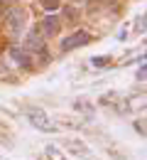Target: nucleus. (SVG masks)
Wrapping results in <instances>:
<instances>
[{
    "mask_svg": "<svg viewBox=\"0 0 147 160\" xmlns=\"http://www.w3.org/2000/svg\"><path fill=\"white\" fill-rule=\"evenodd\" d=\"M105 62H108V57H93V59H91V64H93V67H103Z\"/></svg>",
    "mask_w": 147,
    "mask_h": 160,
    "instance_id": "nucleus-10",
    "label": "nucleus"
},
{
    "mask_svg": "<svg viewBox=\"0 0 147 160\" xmlns=\"http://www.w3.org/2000/svg\"><path fill=\"white\" fill-rule=\"evenodd\" d=\"M91 42V35L86 32V30H79V32H74L71 37H66L62 42V52H71V49H76V47H84Z\"/></svg>",
    "mask_w": 147,
    "mask_h": 160,
    "instance_id": "nucleus-3",
    "label": "nucleus"
},
{
    "mask_svg": "<svg viewBox=\"0 0 147 160\" xmlns=\"http://www.w3.org/2000/svg\"><path fill=\"white\" fill-rule=\"evenodd\" d=\"M39 32H42V37H54V35H59V20L57 18H52V15H47L42 22H39V27H37Z\"/></svg>",
    "mask_w": 147,
    "mask_h": 160,
    "instance_id": "nucleus-6",
    "label": "nucleus"
},
{
    "mask_svg": "<svg viewBox=\"0 0 147 160\" xmlns=\"http://www.w3.org/2000/svg\"><path fill=\"white\" fill-rule=\"evenodd\" d=\"M39 5H42L44 10H49V12H54V10H59V5H62V0H39Z\"/></svg>",
    "mask_w": 147,
    "mask_h": 160,
    "instance_id": "nucleus-7",
    "label": "nucleus"
},
{
    "mask_svg": "<svg viewBox=\"0 0 147 160\" xmlns=\"http://www.w3.org/2000/svg\"><path fill=\"white\" fill-rule=\"evenodd\" d=\"M10 57H12V62H15L17 67H22V69H30V67H32L30 52H27L25 47H20V44H12V47H10Z\"/></svg>",
    "mask_w": 147,
    "mask_h": 160,
    "instance_id": "nucleus-4",
    "label": "nucleus"
},
{
    "mask_svg": "<svg viewBox=\"0 0 147 160\" xmlns=\"http://www.w3.org/2000/svg\"><path fill=\"white\" fill-rule=\"evenodd\" d=\"M64 18H66V20H69L71 25H74V18H76V12H74L71 8H64Z\"/></svg>",
    "mask_w": 147,
    "mask_h": 160,
    "instance_id": "nucleus-9",
    "label": "nucleus"
},
{
    "mask_svg": "<svg viewBox=\"0 0 147 160\" xmlns=\"http://www.w3.org/2000/svg\"><path fill=\"white\" fill-rule=\"evenodd\" d=\"M27 118H30V123H32L34 128H39V131H47V133L57 131V126H54V123H49L47 113L39 111V108H27Z\"/></svg>",
    "mask_w": 147,
    "mask_h": 160,
    "instance_id": "nucleus-2",
    "label": "nucleus"
},
{
    "mask_svg": "<svg viewBox=\"0 0 147 160\" xmlns=\"http://www.w3.org/2000/svg\"><path fill=\"white\" fill-rule=\"evenodd\" d=\"M25 49H27V52H42V49H44V37H42V32H39L37 27L27 32V40H25Z\"/></svg>",
    "mask_w": 147,
    "mask_h": 160,
    "instance_id": "nucleus-5",
    "label": "nucleus"
},
{
    "mask_svg": "<svg viewBox=\"0 0 147 160\" xmlns=\"http://www.w3.org/2000/svg\"><path fill=\"white\" fill-rule=\"evenodd\" d=\"M2 20L7 25L10 32H20L25 27V10L20 5H10V8H2Z\"/></svg>",
    "mask_w": 147,
    "mask_h": 160,
    "instance_id": "nucleus-1",
    "label": "nucleus"
},
{
    "mask_svg": "<svg viewBox=\"0 0 147 160\" xmlns=\"http://www.w3.org/2000/svg\"><path fill=\"white\" fill-rule=\"evenodd\" d=\"M47 155H49L52 160H64V155L57 150V148H54V145H49V148H47Z\"/></svg>",
    "mask_w": 147,
    "mask_h": 160,
    "instance_id": "nucleus-8",
    "label": "nucleus"
}]
</instances>
